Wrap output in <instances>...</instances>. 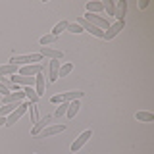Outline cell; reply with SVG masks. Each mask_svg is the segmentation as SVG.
Wrapping results in <instances>:
<instances>
[{"instance_id": "cell-24", "label": "cell", "mask_w": 154, "mask_h": 154, "mask_svg": "<svg viewBox=\"0 0 154 154\" xmlns=\"http://www.w3.org/2000/svg\"><path fill=\"white\" fill-rule=\"evenodd\" d=\"M67 106H69V102H62V106L56 110V114H54L56 118H60V116H64V114L67 112Z\"/></svg>"}, {"instance_id": "cell-11", "label": "cell", "mask_w": 154, "mask_h": 154, "mask_svg": "<svg viewBox=\"0 0 154 154\" xmlns=\"http://www.w3.org/2000/svg\"><path fill=\"white\" fill-rule=\"evenodd\" d=\"M62 131H66V125L64 123H60V125H50V127H46V129H42L41 133V137L42 139H46V137H52V135H58V133H62Z\"/></svg>"}, {"instance_id": "cell-10", "label": "cell", "mask_w": 154, "mask_h": 154, "mask_svg": "<svg viewBox=\"0 0 154 154\" xmlns=\"http://www.w3.org/2000/svg\"><path fill=\"white\" fill-rule=\"evenodd\" d=\"M60 60H50V66H48V81L50 83H56L58 81V71H60Z\"/></svg>"}, {"instance_id": "cell-13", "label": "cell", "mask_w": 154, "mask_h": 154, "mask_svg": "<svg viewBox=\"0 0 154 154\" xmlns=\"http://www.w3.org/2000/svg\"><path fill=\"white\" fill-rule=\"evenodd\" d=\"M125 12H127V2H125V0H119V2L116 4L114 17L118 19V21H123V16H125Z\"/></svg>"}, {"instance_id": "cell-18", "label": "cell", "mask_w": 154, "mask_h": 154, "mask_svg": "<svg viewBox=\"0 0 154 154\" xmlns=\"http://www.w3.org/2000/svg\"><path fill=\"white\" fill-rule=\"evenodd\" d=\"M46 123H48V118H42V119H38V122H37L35 125H33V129H31V133H33V135H38V133H41V131H42V129H45V127H46Z\"/></svg>"}, {"instance_id": "cell-17", "label": "cell", "mask_w": 154, "mask_h": 154, "mask_svg": "<svg viewBox=\"0 0 154 154\" xmlns=\"http://www.w3.org/2000/svg\"><path fill=\"white\" fill-rule=\"evenodd\" d=\"M135 118H137L139 122H144V123H152L154 122V116L150 112H137V114H135Z\"/></svg>"}, {"instance_id": "cell-6", "label": "cell", "mask_w": 154, "mask_h": 154, "mask_svg": "<svg viewBox=\"0 0 154 154\" xmlns=\"http://www.w3.org/2000/svg\"><path fill=\"white\" fill-rule=\"evenodd\" d=\"M123 27H125V19H123V21H116V23H112V25L108 27V31H104V38H106V41L114 38L116 35H119V33L123 31Z\"/></svg>"}, {"instance_id": "cell-5", "label": "cell", "mask_w": 154, "mask_h": 154, "mask_svg": "<svg viewBox=\"0 0 154 154\" xmlns=\"http://www.w3.org/2000/svg\"><path fill=\"white\" fill-rule=\"evenodd\" d=\"M45 71V64H31V66H23L19 69V75H25V77H35L38 73Z\"/></svg>"}, {"instance_id": "cell-2", "label": "cell", "mask_w": 154, "mask_h": 154, "mask_svg": "<svg viewBox=\"0 0 154 154\" xmlns=\"http://www.w3.org/2000/svg\"><path fill=\"white\" fill-rule=\"evenodd\" d=\"M42 56L41 54H25V56H14L10 60V64L14 66H31L33 62H41Z\"/></svg>"}, {"instance_id": "cell-4", "label": "cell", "mask_w": 154, "mask_h": 154, "mask_svg": "<svg viewBox=\"0 0 154 154\" xmlns=\"http://www.w3.org/2000/svg\"><path fill=\"white\" fill-rule=\"evenodd\" d=\"M27 108H29V104H27V102H19L17 108H16V110H14V112H12V114H10L8 118H6V125H8V127H12V125L16 123L17 119H19L23 114L27 112Z\"/></svg>"}, {"instance_id": "cell-25", "label": "cell", "mask_w": 154, "mask_h": 154, "mask_svg": "<svg viewBox=\"0 0 154 154\" xmlns=\"http://www.w3.org/2000/svg\"><path fill=\"white\" fill-rule=\"evenodd\" d=\"M67 31L69 33H83V29L77 25V23H67Z\"/></svg>"}, {"instance_id": "cell-16", "label": "cell", "mask_w": 154, "mask_h": 154, "mask_svg": "<svg viewBox=\"0 0 154 154\" xmlns=\"http://www.w3.org/2000/svg\"><path fill=\"white\" fill-rule=\"evenodd\" d=\"M16 71H17V66H14V64L0 66V77H4V75H14Z\"/></svg>"}, {"instance_id": "cell-26", "label": "cell", "mask_w": 154, "mask_h": 154, "mask_svg": "<svg viewBox=\"0 0 154 154\" xmlns=\"http://www.w3.org/2000/svg\"><path fill=\"white\" fill-rule=\"evenodd\" d=\"M2 125H6V118H0V127H2Z\"/></svg>"}, {"instance_id": "cell-22", "label": "cell", "mask_w": 154, "mask_h": 154, "mask_svg": "<svg viewBox=\"0 0 154 154\" xmlns=\"http://www.w3.org/2000/svg\"><path fill=\"white\" fill-rule=\"evenodd\" d=\"M66 29H67V21H60V23H58V25H56L54 29H52V35L58 37L62 31H66Z\"/></svg>"}, {"instance_id": "cell-3", "label": "cell", "mask_w": 154, "mask_h": 154, "mask_svg": "<svg viewBox=\"0 0 154 154\" xmlns=\"http://www.w3.org/2000/svg\"><path fill=\"white\" fill-rule=\"evenodd\" d=\"M83 19H85V21H89L91 25H94V27L102 29V31H104V29H108V27H110L108 19H104L102 16H98V14H89V12H87L85 16H83Z\"/></svg>"}, {"instance_id": "cell-19", "label": "cell", "mask_w": 154, "mask_h": 154, "mask_svg": "<svg viewBox=\"0 0 154 154\" xmlns=\"http://www.w3.org/2000/svg\"><path fill=\"white\" fill-rule=\"evenodd\" d=\"M102 2H87V12L89 14H98L102 12Z\"/></svg>"}, {"instance_id": "cell-12", "label": "cell", "mask_w": 154, "mask_h": 154, "mask_svg": "<svg viewBox=\"0 0 154 154\" xmlns=\"http://www.w3.org/2000/svg\"><path fill=\"white\" fill-rule=\"evenodd\" d=\"M25 98V94H23V91H16V93H10L4 96V104H14V102H21V100Z\"/></svg>"}, {"instance_id": "cell-15", "label": "cell", "mask_w": 154, "mask_h": 154, "mask_svg": "<svg viewBox=\"0 0 154 154\" xmlns=\"http://www.w3.org/2000/svg\"><path fill=\"white\" fill-rule=\"evenodd\" d=\"M23 94L31 100V104H37L38 102V96H37V93H35V89H33V87H23Z\"/></svg>"}, {"instance_id": "cell-14", "label": "cell", "mask_w": 154, "mask_h": 154, "mask_svg": "<svg viewBox=\"0 0 154 154\" xmlns=\"http://www.w3.org/2000/svg\"><path fill=\"white\" fill-rule=\"evenodd\" d=\"M79 100H73V102H69V106H67V112H66V116L69 119H73L75 116H77V112H79Z\"/></svg>"}, {"instance_id": "cell-9", "label": "cell", "mask_w": 154, "mask_h": 154, "mask_svg": "<svg viewBox=\"0 0 154 154\" xmlns=\"http://www.w3.org/2000/svg\"><path fill=\"white\" fill-rule=\"evenodd\" d=\"M35 93H37V96L41 98L42 94H45V91H46V77H45V73H38V75H35Z\"/></svg>"}, {"instance_id": "cell-8", "label": "cell", "mask_w": 154, "mask_h": 154, "mask_svg": "<svg viewBox=\"0 0 154 154\" xmlns=\"http://www.w3.org/2000/svg\"><path fill=\"white\" fill-rule=\"evenodd\" d=\"M42 58H50V60H62L64 56V50H56V48H48V46H41V52H38Z\"/></svg>"}, {"instance_id": "cell-1", "label": "cell", "mask_w": 154, "mask_h": 154, "mask_svg": "<svg viewBox=\"0 0 154 154\" xmlns=\"http://www.w3.org/2000/svg\"><path fill=\"white\" fill-rule=\"evenodd\" d=\"M85 93L81 91H71V93H62V94H54L50 98L52 104H62V102H73V100H79Z\"/></svg>"}, {"instance_id": "cell-21", "label": "cell", "mask_w": 154, "mask_h": 154, "mask_svg": "<svg viewBox=\"0 0 154 154\" xmlns=\"http://www.w3.org/2000/svg\"><path fill=\"white\" fill-rule=\"evenodd\" d=\"M73 69V66L71 64H64V66H60V71H58V79L60 77H66V75H69V71Z\"/></svg>"}, {"instance_id": "cell-7", "label": "cell", "mask_w": 154, "mask_h": 154, "mask_svg": "<svg viewBox=\"0 0 154 154\" xmlns=\"http://www.w3.org/2000/svg\"><path fill=\"white\" fill-rule=\"evenodd\" d=\"M91 137H93V131H91V129H89V131H83V133H81L79 137H77L75 141H73V144H71V152L81 150V148H83V144H85L87 141H89Z\"/></svg>"}, {"instance_id": "cell-23", "label": "cell", "mask_w": 154, "mask_h": 154, "mask_svg": "<svg viewBox=\"0 0 154 154\" xmlns=\"http://www.w3.org/2000/svg\"><path fill=\"white\" fill-rule=\"evenodd\" d=\"M56 38L58 37H54L52 33H50V35H45V37H41V45L46 46V45H50V42H56Z\"/></svg>"}, {"instance_id": "cell-20", "label": "cell", "mask_w": 154, "mask_h": 154, "mask_svg": "<svg viewBox=\"0 0 154 154\" xmlns=\"http://www.w3.org/2000/svg\"><path fill=\"white\" fill-rule=\"evenodd\" d=\"M102 8L106 10V12H108V16H112V17H114V12H116V4L112 2V0H104V2H102Z\"/></svg>"}]
</instances>
